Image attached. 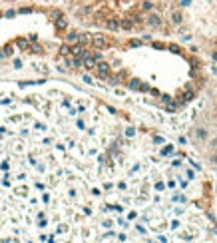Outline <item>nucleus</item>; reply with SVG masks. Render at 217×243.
<instances>
[{"mask_svg": "<svg viewBox=\"0 0 217 243\" xmlns=\"http://www.w3.org/2000/svg\"><path fill=\"white\" fill-rule=\"evenodd\" d=\"M145 26H151V28H159V26H161V18H159L158 14L150 12L147 16H145Z\"/></svg>", "mask_w": 217, "mask_h": 243, "instance_id": "nucleus-1", "label": "nucleus"}, {"mask_svg": "<svg viewBox=\"0 0 217 243\" xmlns=\"http://www.w3.org/2000/svg\"><path fill=\"white\" fill-rule=\"evenodd\" d=\"M181 20H183V18H181V14H179V12L171 14V22H173V24H181Z\"/></svg>", "mask_w": 217, "mask_h": 243, "instance_id": "nucleus-2", "label": "nucleus"}, {"mask_svg": "<svg viewBox=\"0 0 217 243\" xmlns=\"http://www.w3.org/2000/svg\"><path fill=\"white\" fill-rule=\"evenodd\" d=\"M139 84H141L139 80H132L130 82V90H139Z\"/></svg>", "mask_w": 217, "mask_h": 243, "instance_id": "nucleus-3", "label": "nucleus"}, {"mask_svg": "<svg viewBox=\"0 0 217 243\" xmlns=\"http://www.w3.org/2000/svg\"><path fill=\"white\" fill-rule=\"evenodd\" d=\"M195 136H197L199 139H207V131H205V130H197V131H195Z\"/></svg>", "mask_w": 217, "mask_h": 243, "instance_id": "nucleus-4", "label": "nucleus"}, {"mask_svg": "<svg viewBox=\"0 0 217 243\" xmlns=\"http://www.w3.org/2000/svg\"><path fill=\"white\" fill-rule=\"evenodd\" d=\"M0 2H8V0H0Z\"/></svg>", "mask_w": 217, "mask_h": 243, "instance_id": "nucleus-5", "label": "nucleus"}]
</instances>
